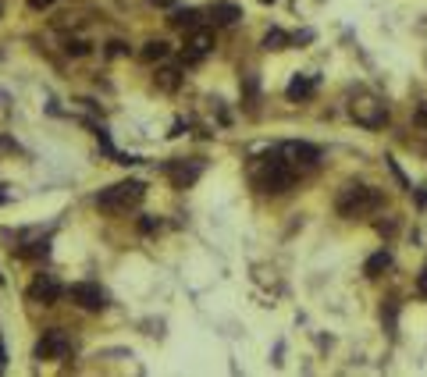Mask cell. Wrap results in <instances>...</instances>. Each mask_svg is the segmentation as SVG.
Here are the masks:
<instances>
[{"mask_svg": "<svg viewBox=\"0 0 427 377\" xmlns=\"http://www.w3.org/2000/svg\"><path fill=\"white\" fill-rule=\"evenodd\" d=\"M54 0H29V8H36V11H43V8H50Z\"/></svg>", "mask_w": 427, "mask_h": 377, "instance_id": "21", "label": "cell"}, {"mask_svg": "<svg viewBox=\"0 0 427 377\" xmlns=\"http://www.w3.org/2000/svg\"><path fill=\"white\" fill-rule=\"evenodd\" d=\"M139 228H143V232H146V235H150V232H157V221H154V217H146V221H143V225H139Z\"/></svg>", "mask_w": 427, "mask_h": 377, "instance_id": "20", "label": "cell"}, {"mask_svg": "<svg viewBox=\"0 0 427 377\" xmlns=\"http://www.w3.org/2000/svg\"><path fill=\"white\" fill-rule=\"evenodd\" d=\"M207 15H210V22H214V25H232V22H239V18H242V8H239V4H232V0H218V4H214Z\"/></svg>", "mask_w": 427, "mask_h": 377, "instance_id": "11", "label": "cell"}, {"mask_svg": "<svg viewBox=\"0 0 427 377\" xmlns=\"http://www.w3.org/2000/svg\"><path fill=\"white\" fill-rule=\"evenodd\" d=\"M68 296H72V303H79L82 310H93V313L107 306V292L100 285H93V281H75L68 289Z\"/></svg>", "mask_w": 427, "mask_h": 377, "instance_id": "7", "label": "cell"}, {"mask_svg": "<svg viewBox=\"0 0 427 377\" xmlns=\"http://www.w3.org/2000/svg\"><path fill=\"white\" fill-rule=\"evenodd\" d=\"M417 292L427 296V264H424V271H420V278H417Z\"/></svg>", "mask_w": 427, "mask_h": 377, "instance_id": "18", "label": "cell"}, {"mask_svg": "<svg viewBox=\"0 0 427 377\" xmlns=\"http://www.w3.org/2000/svg\"><path fill=\"white\" fill-rule=\"evenodd\" d=\"M264 4H274V0H264Z\"/></svg>", "mask_w": 427, "mask_h": 377, "instance_id": "23", "label": "cell"}, {"mask_svg": "<svg viewBox=\"0 0 427 377\" xmlns=\"http://www.w3.org/2000/svg\"><path fill=\"white\" fill-rule=\"evenodd\" d=\"M282 161L289 164V168H314L317 161H321V150L317 146H310V143H282Z\"/></svg>", "mask_w": 427, "mask_h": 377, "instance_id": "5", "label": "cell"}, {"mask_svg": "<svg viewBox=\"0 0 427 377\" xmlns=\"http://www.w3.org/2000/svg\"><path fill=\"white\" fill-rule=\"evenodd\" d=\"M314 89H317V79H310V75H296V79L289 82V89H285V97H289V100H310Z\"/></svg>", "mask_w": 427, "mask_h": 377, "instance_id": "12", "label": "cell"}, {"mask_svg": "<svg viewBox=\"0 0 427 377\" xmlns=\"http://www.w3.org/2000/svg\"><path fill=\"white\" fill-rule=\"evenodd\" d=\"M68 353H72V342H68V335L61 331V328L47 331V335L36 342V360H65Z\"/></svg>", "mask_w": 427, "mask_h": 377, "instance_id": "6", "label": "cell"}, {"mask_svg": "<svg viewBox=\"0 0 427 377\" xmlns=\"http://www.w3.org/2000/svg\"><path fill=\"white\" fill-rule=\"evenodd\" d=\"M8 203V193H4V188H0V207H4Z\"/></svg>", "mask_w": 427, "mask_h": 377, "instance_id": "22", "label": "cell"}, {"mask_svg": "<svg viewBox=\"0 0 427 377\" xmlns=\"http://www.w3.org/2000/svg\"><path fill=\"white\" fill-rule=\"evenodd\" d=\"M0 367H4V363H0Z\"/></svg>", "mask_w": 427, "mask_h": 377, "instance_id": "24", "label": "cell"}, {"mask_svg": "<svg viewBox=\"0 0 427 377\" xmlns=\"http://www.w3.org/2000/svg\"><path fill=\"white\" fill-rule=\"evenodd\" d=\"M86 50H89V47H86L82 40H75V43H68V54H75V57H79V54H86Z\"/></svg>", "mask_w": 427, "mask_h": 377, "instance_id": "19", "label": "cell"}, {"mask_svg": "<svg viewBox=\"0 0 427 377\" xmlns=\"http://www.w3.org/2000/svg\"><path fill=\"white\" fill-rule=\"evenodd\" d=\"M296 182V168H289L282 161V153H271L264 161V175H260V188L264 193H289Z\"/></svg>", "mask_w": 427, "mask_h": 377, "instance_id": "3", "label": "cell"}, {"mask_svg": "<svg viewBox=\"0 0 427 377\" xmlns=\"http://www.w3.org/2000/svg\"><path fill=\"white\" fill-rule=\"evenodd\" d=\"M161 57H168V43H161V40L146 43V50H143V61H161Z\"/></svg>", "mask_w": 427, "mask_h": 377, "instance_id": "16", "label": "cell"}, {"mask_svg": "<svg viewBox=\"0 0 427 377\" xmlns=\"http://www.w3.org/2000/svg\"><path fill=\"white\" fill-rule=\"evenodd\" d=\"M171 22H175V25H182V29H186V25H189V29H196V25H200V11H196V8L175 11V18H171Z\"/></svg>", "mask_w": 427, "mask_h": 377, "instance_id": "15", "label": "cell"}, {"mask_svg": "<svg viewBox=\"0 0 427 377\" xmlns=\"http://www.w3.org/2000/svg\"><path fill=\"white\" fill-rule=\"evenodd\" d=\"M157 75H161V89H175L178 86V68H164Z\"/></svg>", "mask_w": 427, "mask_h": 377, "instance_id": "17", "label": "cell"}, {"mask_svg": "<svg viewBox=\"0 0 427 377\" xmlns=\"http://www.w3.org/2000/svg\"><path fill=\"white\" fill-rule=\"evenodd\" d=\"M61 292H65V289L57 285L54 274H40L33 285H29V299H33V303H43V306H54V303L61 299Z\"/></svg>", "mask_w": 427, "mask_h": 377, "instance_id": "8", "label": "cell"}, {"mask_svg": "<svg viewBox=\"0 0 427 377\" xmlns=\"http://www.w3.org/2000/svg\"><path fill=\"white\" fill-rule=\"evenodd\" d=\"M210 50H214V33L210 29H193V36L186 40V65H200Z\"/></svg>", "mask_w": 427, "mask_h": 377, "instance_id": "9", "label": "cell"}, {"mask_svg": "<svg viewBox=\"0 0 427 377\" xmlns=\"http://www.w3.org/2000/svg\"><path fill=\"white\" fill-rule=\"evenodd\" d=\"M381 207V193L371 185H346L339 200H335V210H339L342 217H363Z\"/></svg>", "mask_w": 427, "mask_h": 377, "instance_id": "2", "label": "cell"}, {"mask_svg": "<svg viewBox=\"0 0 427 377\" xmlns=\"http://www.w3.org/2000/svg\"><path fill=\"white\" fill-rule=\"evenodd\" d=\"M356 125H363V129H381V125L388 121V107L378 100V97H356L349 104Z\"/></svg>", "mask_w": 427, "mask_h": 377, "instance_id": "4", "label": "cell"}, {"mask_svg": "<svg viewBox=\"0 0 427 377\" xmlns=\"http://www.w3.org/2000/svg\"><path fill=\"white\" fill-rule=\"evenodd\" d=\"M388 267H392V253H388V249H381V253H374V257L367 260L363 274H367V278H378V274H385Z\"/></svg>", "mask_w": 427, "mask_h": 377, "instance_id": "13", "label": "cell"}, {"mask_svg": "<svg viewBox=\"0 0 427 377\" xmlns=\"http://www.w3.org/2000/svg\"><path fill=\"white\" fill-rule=\"evenodd\" d=\"M289 43H292V40L282 33V29H271V33L264 36V43H260V47H264V50H285Z\"/></svg>", "mask_w": 427, "mask_h": 377, "instance_id": "14", "label": "cell"}, {"mask_svg": "<svg viewBox=\"0 0 427 377\" xmlns=\"http://www.w3.org/2000/svg\"><path fill=\"white\" fill-rule=\"evenodd\" d=\"M146 196V185L139 178H129V182H118L111 188H104V193L97 196V207L100 210H111V214H125L132 207H139Z\"/></svg>", "mask_w": 427, "mask_h": 377, "instance_id": "1", "label": "cell"}, {"mask_svg": "<svg viewBox=\"0 0 427 377\" xmlns=\"http://www.w3.org/2000/svg\"><path fill=\"white\" fill-rule=\"evenodd\" d=\"M200 175H203V164L200 161H171L168 164V178H171L175 188H189Z\"/></svg>", "mask_w": 427, "mask_h": 377, "instance_id": "10", "label": "cell"}]
</instances>
